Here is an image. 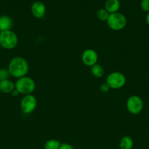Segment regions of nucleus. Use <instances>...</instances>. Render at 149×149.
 Listing matches in <instances>:
<instances>
[{
  "instance_id": "nucleus-18",
  "label": "nucleus",
  "mask_w": 149,
  "mask_h": 149,
  "mask_svg": "<svg viewBox=\"0 0 149 149\" xmlns=\"http://www.w3.org/2000/svg\"><path fill=\"white\" fill-rule=\"evenodd\" d=\"M140 7L145 13H149V0H141Z\"/></svg>"
},
{
  "instance_id": "nucleus-16",
  "label": "nucleus",
  "mask_w": 149,
  "mask_h": 149,
  "mask_svg": "<svg viewBox=\"0 0 149 149\" xmlns=\"http://www.w3.org/2000/svg\"><path fill=\"white\" fill-rule=\"evenodd\" d=\"M96 17L101 21H107L109 17L110 13L105 8H101L96 11Z\"/></svg>"
},
{
  "instance_id": "nucleus-9",
  "label": "nucleus",
  "mask_w": 149,
  "mask_h": 149,
  "mask_svg": "<svg viewBox=\"0 0 149 149\" xmlns=\"http://www.w3.org/2000/svg\"><path fill=\"white\" fill-rule=\"evenodd\" d=\"M31 13L36 18H42L46 13V7L42 1H34L31 7Z\"/></svg>"
},
{
  "instance_id": "nucleus-3",
  "label": "nucleus",
  "mask_w": 149,
  "mask_h": 149,
  "mask_svg": "<svg viewBox=\"0 0 149 149\" xmlns=\"http://www.w3.org/2000/svg\"><path fill=\"white\" fill-rule=\"evenodd\" d=\"M18 44V37L12 30L0 32V46L6 49H13Z\"/></svg>"
},
{
  "instance_id": "nucleus-15",
  "label": "nucleus",
  "mask_w": 149,
  "mask_h": 149,
  "mask_svg": "<svg viewBox=\"0 0 149 149\" xmlns=\"http://www.w3.org/2000/svg\"><path fill=\"white\" fill-rule=\"evenodd\" d=\"M61 144L60 141H57V140H48L44 144V149H59Z\"/></svg>"
},
{
  "instance_id": "nucleus-21",
  "label": "nucleus",
  "mask_w": 149,
  "mask_h": 149,
  "mask_svg": "<svg viewBox=\"0 0 149 149\" xmlns=\"http://www.w3.org/2000/svg\"><path fill=\"white\" fill-rule=\"evenodd\" d=\"M11 95H12L13 96V97H16V96L18 95H19V93H18V92L17 91V90H15H15H13V91L12 92V93H11Z\"/></svg>"
},
{
  "instance_id": "nucleus-11",
  "label": "nucleus",
  "mask_w": 149,
  "mask_h": 149,
  "mask_svg": "<svg viewBox=\"0 0 149 149\" xmlns=\"http://www.w3.org/2000/svg\"><path fill=\"white\" fill-rule=\"evenodd\" d=\"M121 2L119 0H107L105 4V9L110 13H115L119 10Z\"/></svg>"
},
{
  "instance_id": "nucleus-4",
  "label": "nucleus",
  "mask_w": 149,
  "mask_h": 149,
  "mask_svg": "<svg viewBox=\"0 0 149 149\" xmlns=\"http://www.w3.org/2000/svg\"><path fill=\"white\" fill-rule=\"evenodd\" d=\"M108 27L113 31H121L126 27L127 20L126 16L121 13H111L107 20Z\"/></svg>"
},
{
  "instance_id": "nucleus-17",
  "label": "nucleus",
  "mask_w": 149,
  "mask_h": 149,
  "mask_svg": "<svg viewBox=\"0 0 149 149\" xmlns=\"http://www.w3.org/2000/svg\"><path fill=\"white\" fill-rule=\"evenodd\" d=\"M10 74L7 68H0V81L9 79Z\"/></svg>"
},
{
  "instance_id": "nucleus-14",
  "label": "nucleus",
  "mask_w": 149,
  "mask_h": 149,
  "mask_svg": "<svg viewBox=\"0 0 149 149\" xmlns=\"http://www.w3.org/2000/svg\"><path fill=\"white\" fill-rule=\"evenodd\" d=\"M91 74H93V77H96V78H101V77H103L104 74H105L104 68L98 63L95 64L94 65L91 67Z\"/></svg>"
},
{
  "instance_id": "nucleus-5",
  "label": "nucleus",
  "mask_w": 149,
  "mask_h": 149,
  "mask_svg": "<svg viewBox=\"0 0 149 149\" xmlns=\"http://www.w3.org/2000/svg\"><path fill=\"white\" fill-rule=\"evenodd\" d=\"M127 81V79L124 74L118 71L110 73L106 78V83L110 89L118 90L124 87Z\"/></svg>"
},
{
  "instance_id": "nucleus-8",
  "label": "nucleus",
  "mask_w": 149,
  "mask_h": 149,
  "mask_svg": "<svg viewBox=\"0 0 149 149\" xmlns=\"http://www.w3.org/2000/svg\"><path fill=\"white\" fill-rule=\"evenodd\" d=\"M81 59L84 65L92 67L95 64L97 63L99 56H98L97 52L94 49H87L83 51L82 53Z\"/></svg>"
},
{
  "instance_id": "nucleus-1",
  "label": "nucleus",
  "mask_w": 149,
  "mask_h": 149,
  "mask_svg": "<svg viewBox=\"0 0 149 149\" xmlns=\"http://www.w3.org/2000/svg\"><path fill=\"white\" fill-rule=\"evenodd\" d=\"M9 73L15 78H21L26 77L29 71V65L24 58L18 56L12 58L8 64Z\"/></svg>"
},
{
  "instance_id": "nucleus-7",
  "label": "nucleus",
  "mask_w": 149,
  "mask_h": 149,
  "mask_svg": "<svg viewBox=\"0 0 149 149\" xmlns=\"http://www.w3.org/2000/svg\"><path fill=\"white\" fill-rule=\"evenodd\" d=\"M37 104V100L34 95L32 94L26 95L20 100V109L23 113L29 114L35 110Z\"/></svg>"
},
{
  "instance_id": "nucleus-12",
  "label": "nucleus",
  "mask_w": 149,
  "mask_h": 149,
  "mask_svg": "<svg viewBox=\"0 0 149 149\" xmlns=\"http://www.w3.org/2000/svg\"><path fill=\"white\" fill-rule=\"evenodd\" d=\"M15 89V84L10 79H6L0 81V92L4 94H11L12 92Z\"/></svg>"
},
{
  "instance_id": "nucleus-22",
  "label": "nucleus",
  "mask_w": 149,
  "mask_h": 149,
  "mask_svg": "<svg viewBox=\"0 0 149 149\" xmlns=\"http://www.w3.org/2000/svg\"><path fill=\"white\" fill-rule=\"evenodd\" d=\"M145 21H146V23H147V24L149 26V13H148V14L146 15Z\"/></svg>"
},
{
  "instance_id": "nucleus-10",
  "label": "nucleus",
  "mask_w": 149,
  "mask_h": 149,
  "mask_svg": "<svg viewBox=\"0 0 149 149\" xmlns=\"http://www.w3.org/2000/svg\"><path fill=\"white\" fill-rule=\"evenodd\" d=\"M13 25V20H12V18L10 16H0V32L11 30Z\"/></svg>"
},
{
  "instance_id": "nucleus-19",
  "label": "nucleus",
  "mask_w": 149,
  "mask_h": 149,
  "mask_svg": "<svg viewBox=\"0 0 149 149\" xmlns=\"http://www.w3.org/2000/svg\"><path fill=\"white\" fill-rule=\"evenodd\" d=\"M110 87L108 86V84H107L106 82L105 83H103V84H101L100 86V90L101 92H102V93H108V91L110 90Z\"/></svg>"
},
{
  "instance_id": "nucleus-6",
  "label": "nucleus",
  "mask_w": 149,
  "mask_h": 149,
  "mask_svg": "<svg viewBox=\"0 0 149 149\" xmlns=\"http://www.w3.org/2000/svg\"><path fill=\"white\" fill-rule=\"evenodd\" d=\"M127 111L131 114H138L143 111V101L138 95H131L127 100Z\"/></svg>"
},
{
  "instance_id": "nucleus-13",
  "label": "nucleus",
  "mask_w": 149,
  "mask_h": 149,
  "mask_svg": "<svg viewBox=\"0 0 149 149\" xmlns=\"http://www.w3.org/2000/svg\"><path fill=\"white\" fill-rule=\"evenodd\" d=\"M134 141L129 136H124L119 142L120 149H133Z\"/></svg>"
},
{
  "instance_id": "nucleus-20",
  "label": "nucleus",
  "mask_w": 149,
  "mask_h": 149,
  "mask_svg": "<svg viewBox=\"0 0 149 149\" xmlns=\"http://www.w3.org/2000/svg\"><path fill=\"white\" fill-rule=\"evenodd\" d=\"M59 149H74V147L70 143H63L61 144V146H60Z\"/></svg>"
},
{
  "instance_id": "nucleus-2",
  "label": "nucleus",
  "mask_w": 149,
  "mask_h": 149,
  "mask_svg": "<svg viewBox=\"0 0 149 149\" xmlns=\"http://www.w3.org/2000/svg\"><path fill=\"white\" fill-rule=\"evenodd\" d=\"M15 87L19 94L26 95L32 94L36 87V84L33 79L26 76L18 79L16 82L15 83Z\"/></svg>"
}]
</instances>
